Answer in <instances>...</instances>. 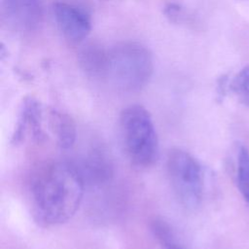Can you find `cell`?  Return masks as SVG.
Returning a JSON list of instances; mask_svg holds the SVG:
<instances>
[{"instance_id": "8fae6325", "label": "cell", "mask_w": 249, "mask_h": 249, "mask_svg": "<svg viewBox=\"0 0 249 249\" xmlns=\"http://www.w3.org/2000/svg\"><path fill=\"white\" fill-rule=\"evenodd\" d=\"M231 88L236 97L243 104L249 106V65L233 78Z\"/></svg>"}, {"instance_id": "5b68a950", "label": "cell", "mask_w": 249, "mask_h": 249, "mask_svg": "<svg viewBox=\"0 0 249 249\" xmlns=\"http://www.w3.org/2000/svg\"><path fill=\"white\" fill-rule=\"evenodd\" d=\"M43 16L41 0H1L2 20L14 32L29 33L36 30Z\"/></svg>"}, {"instance_id": "3957f363", "label": "cell", "mask_w": 249, "mask_h": 249, "mask_svg": "<svg viewBox=\"0 0 249 249\" xmlns=\"http://www.w3.org/2000/svg\"><path fill=\"white\" fill-rule=\"evenodd\" d=\"M153 72V59L149 51L136 43H124L106 52L101 76L125 91L143 88Z\"/></svg>"}, {"instance_id": "277c9868", "label": "cell", "mask_w": 249, "mask_h": 249, "mask_svg": "<svg viewBox=\"0 0 249 249\" xmlns=\"http://www.w3.org/2000/svg\"><path fill=\"white\" fill-rule=\"evenodd\" d=\"M166 169L179 202L188 209L196 208L204 194V171L199 161L190 153L174 149L167 156Z\"/></svg>"}, {"instance_id": "7a4b0ae2", "label": "cell", "mask_w": 249, "mask_h": 249, "mask_svg": "<svg viewBox=\"0 0 249 249\" xmlns=\"http://www.w3.org/2000/svg\"><path fill=\"white\" fill-rule=\"evenodd\" d=\"M124 150L136 167L152 166L159 156V139L149 112L141 105L124 108L119 120Z\"/></svg>"}, {"instance_id": "8992f818", "label": "cell", "mask_w": 249, "mask_h": 249, "mask_svg": "<svg viewBox=\"0 0 249 249\" xmlns=\"http://www.w3.org/2000/svg\"><path fill=\"white\" fill-rule=\"evenodd\" d=\"M53 12L58 29L67 40L80 42L90 32L89 17L79 7L58 1L53 4Z\"/></svg>"}, {"instance_id": "ba28073f", "label": "cell", "mask_w": 249, "mask_h": 249, "mask_svg": "<svg viewBox=\"0 0 249 249\" xmlns=\"http://www.w3.org/2000/svg\"><path fill=\"white\" fill-rule=\"evenodd\" d=\"M51 124L58 145L64 149L72 147L76 139V127L73 121L65 114L53 111L51 113Z\"/></svg>"}, {"instance_id": "9c48e42d", "label": "cell", "mask_w": 249, "mask_h": 249, "mask_svg": "<svg viewBox=\"0 0 249 249\" xmlns=\"http://www.w3.org/2000/svg\"><path fill=\"white\" fill-rule=\"evenodd\" d=\"M151 231L162 249H187L173 228L163 219L152 220Z\"/></svg>"}, {"instance_id": "6da1fadb", "label": "cell", "mask_w": 249, "mask_h": 249, "mask_svg": "<svg viewBox=\"0 0 249 249\" xmlns=\"http://www.w3.org/2000/svg\"><path fill=\"white\" fill-rule=\"evenodd\" d=\"M85 183L74 164L55 161L42 166L30 186L36 220L45 226L67 222L79 209Z\"/></svg>"}, {"instance_id": "52a82bcc", "label": "cell", "mask_w": 249, "mask_h": 249, "mask_svg": "<svg viewBox=\"0 0 249 249\" xmlns=\"http://www.w3.org/2000/svg\"><path fill=\"white\" fill-rule=\"evenodd\" d=\"M85 185L100 186L113 176V163L107 151L101 146H92L82 156L80 162L74 164Z\"/></svg>"}, {"instance_id": "30bf717a", "label": "cell", "mask_w": 249, "mask_h": 249, "mask_svg": "<svg viewBox=\"0 0 249 249\" xmlns=\"http://www.w3.org/2000/svg\"><path fill=\"white\" fill-rule=\"evenodd\" d=\"M236 184L239 193L249 205V151L239 146L236 157Z\"/></svg>"}]
</instances>
